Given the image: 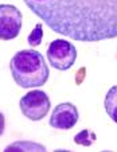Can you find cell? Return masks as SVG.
<instances>
[{
	"instance_id": "1",
	"label": "cell",
	"mask_w": 117,
	"mask_h": 152,
	"mask_svg": "<svg viewBox=\"0 0 117 152\" xmlns=\"http://www.w3.org/2000/svg\"><path fill=\"white\" fill-rule=\"evenodd\" d=\"M54 32L78 42L117 38V0H23Z\"/></svg>"
},
{
	"instance_id": "2",
	"label": "cell",
	"mask_w": 117,
	"mask_h": 152,
	"mask_svg": "<svg viewBox=\"0 0 117 152\" xmlns=\"http://www.w3.org/2000/svg\"><path fill=\"white\" fill-rule=\"evenodd\" d=\"M14 81L23 89L43 86L50 75L45 58L37 50H20L10 61Z\"/></svg>"
},
{
	"instance_id": "3",
	"label": "cell",
	"mask_w": 117,
	"mask_h": 152,
	"mask_svg": "<svg viewBox=\"0 0 117 152\" xmlns=\"http://www.w3.org/2000/svg\"><path fill=\"white\" fill-rule=\"evenodd\" d=\"M49 63L57 70H69L77 61V49L73 43L65 39H54L47 47Z\"/></svg>"
},
{
	"instance_id": "4",
	"label": "cell",
	"mask_w": 117,
	"mask_h": 152,
	"mask_svg": "<svg viewBox=\"0 0 117 152\" xmlns=\"http://www.w3.org/2000/svg\"><path fill=\"white\" fill-rule=\"evenodd\" d=\"M20 112L31 121H39L46 117L51 108L49 96L43 90H31L26 93L19 101Z\"/></svg>"
},
{
	"instance_id": "5",
	"label": "cell",
	"mask_w": 117,
	"mask_h": 152,
	"mask_svg": "<svg viewBox=\"0 0 117 152\" xmlns=\"http://www.w3.org/2000/svg\"><path fill=\"white\" fill-rule=\"evenodd\" d=\"M22 12L12 4H0V39L11 40L22 30Z\"/></svg>"
},
{
	"instance_id": "6",
	"label": "cell",
	"mask_w": 117,
	"mask_h": 152,
	"mask_svg": "<svg viewBox=\"0 0 117 152\" xmlns=\"http://www.w3.org/2000/svg\"><path fill=\"white\" fill-rule=\"evenodd\" d=\"M78 118H80V113L77 106L72 102H62L58 104L53 109L49 124L54 129L69 131L74 128V125L78 123Z\"/></svg>"
},
{
	"instance_id": "7",
	"label": "cell",
	"mask_w": 117,
	"mask_h": 152,
	"mask_svg": "<svg viewBox=\"0 0 117 152\" xmlns=\"http://www.w3.org/2000/svg\"><path fill=\"white\" fill-rule=\"evenodd\" d=\"M104 106H105L106 115L117 123V85L112 86L110 89L108 90L104 100Z\"/></svg>"
},
{
	"instance_id": "8",
	"label": "cell",
	"mask_w": 117,
	"mask_h": 152,
	"mask_svg": "<svg viewBox=\"0 0 117 152\" xmlns=\"http://www.w3.org/2000/svg\"><path fill=\"white\" fill-rule=\"evenodd\" d=\"M6 151H46V147L42 144L32 143V141H15L14 144L6 147Z\"/></svg>"
},
{
	"instance_id": "9",
	"label": "cell",
	"mask_w": 117,
	"mask_h": 152,
	"mask_svg": "<svg viewBox=\"0 0 117 152\" xmlns=\"http://www.w3.org/2000/svg\"><path fill=\"white\" fill-rule=\"evenodd\" d=\"M96 140H97V136H96L94 132H91L90 129H82L81 132H78L74 136V143L78 144V145L89 147L94 143Z\"/></svg>"
},
{
	"instance_id": "10",
	"label": "cell",
	"mask_w": 117,
	"mask_h": 152,
	"mask_svg": "<svg viewBox=\"0 0 117 152\" xmlns=\"http://www.w3.org/2000/svg\"><path fill=\"white\" fill-rule=\"evenodd\" d=\"M42 38H43V28H42V24L38 23L35 26V28L31 31V34L29 35L27 40H29L30 46H39L40 42H42Z\"/></svg>"
},
{
	"instance_id": "11",
	"label": "cell",
	"mask_w": 117,
	"mask_h": 152,
	"mask_svg": "<svg viewBox=\"0 0 117 152\" xmlns=\"http://www.w3.org/2000/svg\"><path fill=\"white\" fill-rule=\"evenodd\" d=\"M4 129H6V118L3 113L0 112V136L4 133Z\"/></svg>"
}]
</instances>
